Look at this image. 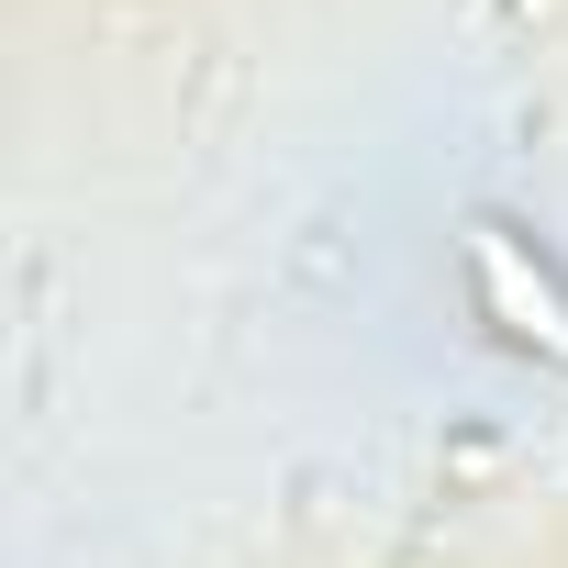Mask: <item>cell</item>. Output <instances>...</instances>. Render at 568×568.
<instances>
[{"instance_id": "cell-1", "label": "cell", "mask_w": 568, "mask_h": 568, "mask_svg": "<svg viewBox=\"0 0 568 568\" xmlns=\"http://www.w3.org/2000/svg\"><path fill=\"white\" fill-rule=\"evenodd\" d=\"M468 267H479V302H490L524 346L568 357V302H557V278H546V267H524V245H513L501 223H479V234H468Z\"/></svg>"}]
</instances>
